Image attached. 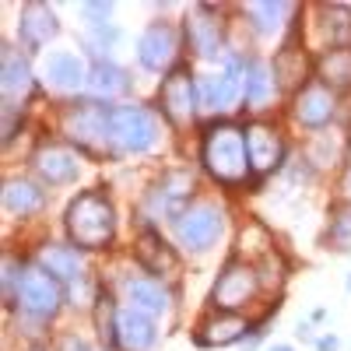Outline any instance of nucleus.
<instances>
[{
	"label": "nucleus",
	"mask_w": 351,
	"mask_h": 351,
	"mask_svg": "<svg viewBox=\"0 0 351 351\" xmlns=\"http://www.w3.org/2000/svg\"><path fill=\"white\" fill-rule=\"evenodd\" d=\"M246 14H250V21L260 36H274L285 25V18L291 14V4H250Z\"/></svg>",
	"instance_id": "c85d7f7f"
},
{
	"label": "nucleus",
	"mask_w": 351,
	"mask_h": 351,
	"mask_svg": "<svg viewBox=\"0 0 351 351\" xmlns=\"http://www.w3.org/2000/svg\"><path fill=\"white\" fill-rule=\"evenodd\" d=\"M46 204V193L32 183V180H25V176H14V180L4 183V208L11 215H36L39 208Z\"/></svg>",
	"instance_id": "b1692460"
},
{
	"label": "nucleus",
	"mask_w": 351,
	"mask_h": 351,
	"mask_svg": "<svg viewBox=\"0 0 351 351\" xmlns=\"http://www.w3.org/2000/svg\"><path fill=\"white\" fill-rule=\"evenodd\" d=\"M176 49H180V39H176L172 25L155 21L152 28H144V36L137 39V60H141V67H148V71L162 74V71L172 67Z\"/></svg>",
	"instance_id": "9d476101"
},
{
	"label": "nucleus",
	"mask_w": 351,
	"mask_h": 351,
	"mask_svg": "<svg viewBox=\"0 0 351 351\" xmlns=\"http://www.w3.org/2000/svg\"><path fill=\"white\" fill-rule=\"evenodd\" d=\"M88 92H92L95 99H112V95H123L130 88V77L123 67H116L112 60H95L92 67H88Z\"/></svg>",
	"instance_id": "4be33fe9"
},
{
	"label": "nucleus",
	"mask_w": 351,
	"mask_h": 351,
	"mask_svg": "<svg viewBox=\"0 0 351 351\" xmlns=\"http://www.w3.org/2000/svg\"><path fill=\"white\" fill-rule=\"evenodd\" d=\"M46 77H49V84L64 88V92H77L81 84H88V67L74 53H53V56H46Z\"/></svg>",
	"instance_id": "5701e85b"
},
{
	"label": "nucleus",
	"mask_w": 351,
	"mask_h": 351,
	"mask_svg": "<svg viewBox=\"0 0 351 351\" xmlns=\"http://www.w3.org/2000/svg\"><path fill=\"white\" fill-rule=\"evenodd\" d=\"M81 11H84V18H92V25H106L112 4H81Z\"/></svg>",
	"instance_id": "473e14b6"
},
{
	"label": "nucleus",
	"mask_w": 351,
	"mask_h": 351,
	"mask_svg": "<svg viewBox=\"0 0 351 351\" xmlns=\"http://www.w3.org/2000/svg\"><path fill=\"white\" fill-rule=\"evenodd\" d=\"M18 36L28 49H43L49 39L60 36V18H56V11L49 4L32 0V4H25L21 14H18Z\"/></svg>",
	"instance_id": "ddd939ff"
},
{
	"label": "nucleus",
	"mask_w": 351,
	"mask_h": 351,
	"mask_svg": "<svg viewBox=\"0 0 351 351\" xmlns=\"http://www.w3.org/2000/svg\"><path fill=\"white\" fill-rule=\"evenodd\" d=\"M316 77L330 92H344L351 88V49H327L316 60Z\"/></svg>",
	"instance_id": "393cba45"
},
{
	"label": "nucleus",
	"mask_w": 351,
	"mask_h": 351,
	"mask_svg": "<svg viewBox=\"0 0 351 351\" xmlns=\"http://www.w3.org/2000/svg\"><path fill=\"white\" fill-rule=\"evenodd\" d=\"M316 348H319V351H334V348H337V337H319Z\"/></svg>",
	"instance_id": "f704fd0d"
},
{
	"label": "nucleus",
	"mask_w": 351,
	"mask_h": 351,
	"mask_svg": "<svg viewBox=\"0 0 351 351\" xmlns=\"http://www.w3.org/2000/svg\"><path fill=\"white\" fill-rule=\"evenodd\" d=\"M271 351H291V348H288V344H278V348H271Z\"/></svg>",
	"instance_id": "c9c22d12"
},
{
	"label": "nucleus",
	"mask_w": 351,
	"mask_h": 351,
	"mask_svg": "<svg viewBox=\"0 0 351 351\" xmlns=\"http://www.w3.org/2000/svg\"><path fill=\"white\" fill-rule=\"evenodd\" d=\"M239 81H243V95H246V102H253V106H263L271 99V88H274V81H271V71L263 67L260 60H250V64H243V71H239Z\"/></svg>",
	"instance_id": "bb28decb"
},
{
	"label": "nucleus",
	"mask_w": 351,
	"mask_h": 351,
	"mask_svg": "<svg viewBox=\"0 0 351 351\" xmlns=\"http://www.w3.org/2000/svg\"><path fill=\"white\" fill-rule=\"evenodd\" d=\"M109 116L112 106H99V102H74L64 116V130L67 137L77 144L81 152L92 155H109L112 148V130H109Z\"/></svg>",
	"instance_id": "7ed1b4c3"
},
{
	"label": "nucleus",
	"mask_w": 351,
	"mask_h": 351,
	"mask_svg": "<svg viewBox=\"0 0 351 351\" xmlns=\"http://www.w3.org/2000/svg\"><path fill=\"white\" fill-rule=\"evenodd\" d=\"M225 228V211L215 208V204H193L186 208L180 218H176V239H180L183 250L204 253Z\"/></svg>",
	"instance_id": "6e6552de"
},
{
	"label": "nucleus",
	"mask_w": 351,
	"mask_h": 351,
	"mask_svg": "<svg viewBox=\"0 0 351 351\" xmlns=\"http://www.w3.org/2000/svg\"><path fill=\"white\" fill-rule=\"evenodd\" d=\"M39 267H46L56 281H74V278H81V253L74 250V246H56V243H49L43 253H39Z\"/></svg>",
	"instance_id": "a878e982"
},
{
	"label": "nucleus",
	"mask_w": 351,
	"mask_h": 351,
	"mask_svg": "<svg viewBox=\"0 0 351 351\" xmlns=\"http://www.w3.org/2000/svg\"><path fill=\"white\" fill-rule=\"evenodd\" d=\"M127 299H130L134 309L148 313V316L169 313V288L155 278H130L127 281Z\"/></svg>",
	"instance_id": "412c9836"
},
{
	"label": "nucleus",
	"mask_w": 351,
	"mask_h": 351,
	"mask_svg": "<svg viewBox=\"0 0 351 351\" xmlns=\"http://www.w3.org/2000/svg\"><path fill=\"white\" fill-rule=\"evenodd\" d=\"M60 302H64L60 281H56L46 267H39V263H25L18 291H14V306L28 316H36V319H49V316H56Z\"/></svg>",
	"instance_id": "20e7f679"
},
{
	"label": "nucleus",
	"mask_w": 351,
	"mask_h": 351,
	"mask_svg": "<svg viewBox=\"0 0 351 351\" xmlns=\"http://www.w3.org/2000/svg\"><path fill=\"white\" fill-rule=\"evenodd\" d=\"M155 324L148 313H141L134 306L120 309V316H116V344H120L123 351H148L155 344Z\"/></svg>",
	"instance_id": "dca6fc26"
},
{
	"label": "nucleus",
	"mask_w": 351,
	"mask_h": 351,
	"mask_svg": "<svg viewBox=\"0 0 351 351\" xmlns=\"http://www.w3.org/2000/svg\"><path fill=\"white\" fill-rule=\"evenodd\" d=\"M246 330H250V324L239 313H218V316L204 319V324L197 327L193 341L200 348H225V344H236Z\"/></svg>",
	"instance_id": "f3484780"
},
{
	"label": "nucleus",
	"mask_w": 351,
	"mask_h": 351,
	"mask_svg": "<svg viewBox=\"0 0 351 351\" xmlns=\"http://www.w3.org/2000/svg\"><path fill=\"white\" fill-rule=\"evenodd\" d=\"M324 36L334 49H351V8L324 4Z\"/></svg>",
	"instance_id": "cd10ccee"
},
{
	"label": "nucleus",
	"mask_w": 351,
	"mask_h": 351,
	"mask_svg": "<svg viewBox=\"0 0 351 351\" xmlns=\"http://www.w3.org/2000/svg\"><path fill=\"white\" fill-rule=\"evenodd\" d=\"M137 260L148 267L152 274H172L176 267H180V260H176V250L158 236V232H141V239H137Z\"/></svg>",
	"instance_id": "aec40b11"
},
{
	"label": "nucleus",
	"mask_w": 351,
	"mask_h": 351,
	"mask_svg": "<svg viewBox=\"0 0 351 351\" xmlns=\"http://www.w3.org/2000/svg\"><path fill=\"white\" fill-rule=\"evenodd\" d=\"M32 92H36V77H32L28 60L21 53H14L11 46H4V102L21 106Z\"/></svg>",
	"instance_id": "a211bd4d"
},
{
	"label": "nucleus",
	"mask_w": 351,
	"mask_h": 351,
	"mask_svg": "<svg viewBox=\"0 0 351 351\" xmlns=\"http://www.w3.org/2000/svg\"><path fill=\"white\" fill-rule=\"evenodd\" d=\"M67 239L77 250H106L116 236V208L99 190H84L67 204Z\"/></svg>",
	"instance_id": "f03ea898"
},
{
	"label": "nucleus",
	"mask_w": 351,
	"mask_h": 351,
	"mask_svg": "<svg viewBox=\"0 0 351 351\" xmlns=\"http://www.w3.org/2000/svg\"><path fill=\"white\" fill-rule=\"evenodd\" d=\"M109 130H112V148L127 155L152 152L158 141V123L144 106H112Z\"/></svg>",
	"instance_id": "39448f33"
},
{
	"label": "nucleus",
	"mask_w": 351,
	"mask_h": 351,
	"mask_svg": "<svg viewBox=\"0 0 351 351\" xmlns=\"http://www.w3.org/2000/svg\"><path fill=\"white\" fill-rule=\"evenodd\" d=\"M243 95V81H239V71L228 67L225 74H215L200 84V106L211 109V112H225L236 106V99Z\"/></svg>",
	"instance_id": "6ab92c4d"
},
{
	"label": "nucleus",
	"mask_w": 351,
	"mask_h": 351,
	"mask_svg": "<svg viewBox=\"0 0 351 351\" xmlns=\"http://www.w3.org/2000/svg\"><path fill=\"white\" fill-rule=\"evenodd\" d=\"M116 316H120V309L112 306L109 291H102V295H99V306H95V327H99L102 344H116Z\"/></svg>",
	"instance_id": "c756f323"
},
{
	"label": "nucleus",
	"mask_w": 351,
	"mask_h": 351,
	"mask_svg": "<svg viewBox=\"0 0 351 351\" xmlns=\"http://www.w3.org/2000/svg\"><path fill=\"white\" fill-rule=\"evenodd\" d=\"M190 190H193V176L190 172H169L162 176V183H155L152 190V208L165 218H180L186 211V200H190Z\"/></svg>",
	"instance_id": "4468645a"
},
{
	"label": "nucleus",
	"mask_w": 351,
	"mask_h": 351,
	"mask_svg": "<svg viewBox=\"0 0 351 351\" xmlns=\"http://www.w3.org/2000/svg\"><path fill=\"white\" fill-rule=\"evenodd\" d=\"M256 288H260V278H256V271L250 267V263L228 260L218 271V281L211 288V306L218 313H236L256 295Z\"/></svg>",
	"instance_id": "0eeeda50"
},
{
	"label": "nucleus",
	"mask_w": 351,
	"mask_h": 351,
	"mask_svg": "<svg viewBox=\"0 0 351 351\" xmlns=\"http://www.w3.org/2000/svg\"><path fill=\"white\" fill-rule=\"evenodd\" d=\"M246 155H250V169L256 176H267L285 162V141L267 123H250L246 127Z\"/></svg>",
	"instance_id": "9b49d317"
},
{
	"label": "nucleus",
	"mask_w": 351,
	"mask_h": 351,
	"mask_svg": "<svg viewBox=\"0 0 351 351\" xmlns=\"http://www.w3.org/2000/svg\"><path fill=\"white\" fill-rule=\"evenodd\" d=\"M60 351H92V348H88L81 337H64L60 341Z\"/></svg>",
	"instance_id": "72a5a7b5"
},
{
	"label": "nucleus",
	"mask_w": 351,
	"mask_h": 351,
	"mask_svg": "<svg viewBox=\"0 0 351 351\" xmlns=\"http://www.w3.org/2000/svg\"><path fill=\"white\" fill-rule=\"evenodd\" d=\"M200 162L211 172V180L225 186L246 183V176L253 172L246 155V130L236 123H211L200 141Z\"/></svg>",
	"instance_id": "f257e3e1"
},
{
	"label": "nucleus",
	"mask_w": 351,
	"mask_h": 351,
	"mask_svg": "<svg viewBox=\"0 0 351 351\" xmlns=\"http://www.w3.org/2000/svg\"><path fill=\"white\" fill-rule=\"evenodd\" d=\"M21 271H25V267H21V263H18L14 256H8V260H4V295H8L11 302H14V291H18Z\"/></svg>",
	"instance_id": "2f4dec72"
},
{
	"label": "nucleus",
	"mask_w": 351,
	"mask_h": 351,
	"mask_svg": "<svg viewBox=\"0 0 351 351\" xmlns=\"http://www.w3.org/2000/svg\"><path fill=\"white\" fill-rule=\"evenodd\" d=\"M158 106H162L165 120H169L172 127H186L193 116H197V106H200V84L193 81L190 67H172V71L162 77Z\"/></svg>",
	"instance_id": "423d86ee"
},
{
	"label": "nucleus",
	"mask_w": 351,
	"mask_h": 351,
	"mask_svg": "<svg viewBox=\"0 0 351 351\" xmlns=\"http://www.w3.org/2000/svg\"><path fill=\"white\" fill-rule=\"evenodd\" d=\"M183 32H186V43L190 49L200 56V60H218L221 56V46H225V28H221V18L215 8L200 4L186 14L183 21Z\"/></svg>",
	"instance_id": "1a4fd4ad"
},
{
	"label": "nucleus",
	"mask_w": 351,
	"mask_h": 351,
	"mask_svg": "<svg viewBox=\"0 0 351 351\" xmlns=\"http://www.w3.org/2000/svg\"><path fill=\"white\" fill-rule=\"evenodd\" d=\"M334 116V92L324 84H302L295 95V120L309 130L327 127Z\"/></svg>",
	"instance_id": "2eb2a0df"
},
{
	"label": "nucleus",
	"mask_w": 351,
	"mask_h": 351,
	"mask_svg": "<svg viewBox=\"0 0 351 351\" xmlns=\"http://www.w3.org/2000/svg\"><path fill=\"white\" fill-rule=\"evenodd\" d=\"M330 243L337 250H351V208H337L330 221Z\"/></svg>",
	"instance_id": "7c9ffc66"
},
{
	"label": "nucleus",
	"mask_w": 351,
	"mask_h": 351,
	"mask_svg": "<svg viewBox=\"0 0 351 351\" xmlns=\"http://www.w3.org/2000/svg\"><path fill=\"white\" fill-rule=\"evenodd\" d=\"M32 165L39 172V180L49 183V186H67L81 172V158H77L74 148H67V144H43L32 158Z\"/></svg>",
	"instance_id": "f8f14e48"
}]
</instances>
